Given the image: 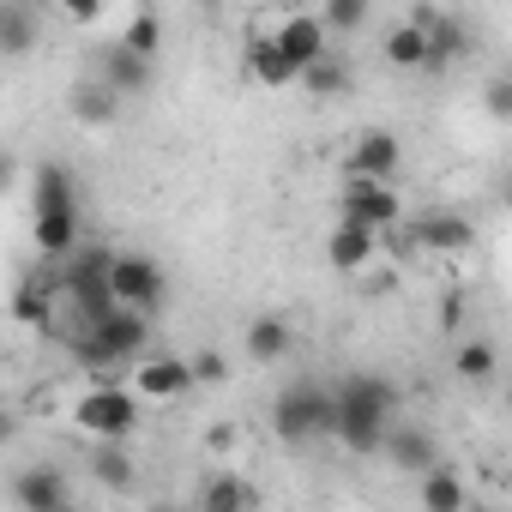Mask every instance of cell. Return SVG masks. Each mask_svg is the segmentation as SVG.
I'll use <instances>...</instances> for the list:
<instances>
[{"label":"cell","mask_w":512,"mask_h":512,"mask_svg":"<svg viewBox=\"0 0 512 512\" xmlns=\"http://www.w3.org/2000/svg\"><path fill=\"white\" fill-rule=\"evenodd\" d=\"M482 115H488V121H500V127H512V73L482 79Z\"/></svg>","instance_id":"cell-29"},{"label":"cell","mask_w":512,"mask_h":512,"mask_svg":"<svg viewBox=\"0 0 512 512\" xmlns=\"http://www.w3.org/2000/svg\"><path fill=\"white\" fill-rule=\"evenodd\" d=\"M416 494H422V506H434V512H458L464 500H470V488L446 470V464H434V470H422V482H416Z\"/></svg>","instance_id":"cell-25"},{"label":"cell","mask_w":512,"mask_h":512,"mask_svg":"<svg viewBox=\"0 0 512 512\" xmlns=\"http://www.w3.org/2000/svg\"><path fill=\"white\" fill-rule=\"evenodd\" d=\"M31 43H37V13L25 0H7V7H0V49H7V61L31 55Z\"/></svg>","instance_id":"cell-22"},{"label":"cell","mask_w":512,"mask_h":512,"mask_svg":"<svg viewBox=\"0 0 512 512\" xmlns=\"http://www.w3.org/2000/svg\"><path fill=\"white\" fill-rule=\"evenodd\" d=\"M133 386H139V398L145 404H175V398H187L199 380H193V356H163V350H145L139 362H133Z\"/></svg>","instance_id":"cell-9"},{"label":"cell","mask_w":512,"mask_h":512,"mask_svg":"<svg viewBox=\"0 0 512 512\" xmlns=\"http://www.w3.org/2000/svg\"><path fill=\"white\" fill-rule=\"evenodd\" d=\"M121 103H127V97H121V91H109L97 73H91V79H79V85L67 91V109H73V121H79V127H109V121L121 115Z\"/></svg>","instance_id":"cell-20"},{"label":"cell","mask_w":512,"mask_h":512,"mask_svg":"<svg viewBox=\"0 0 512 512\" xmlns=\"http://www.w3.org/2000/svg\"><path fill=\"white\" fill-rule=\"evenodd\" d=\"M151 344V314L139 308H115L103 320H91L79 338H73V356L91 368V374H115V368H133Z\"/></svg>","instance_id":"cell-3"},{"label":"cell","mask_w":512,"mask_h":512,"mask_svg":"<svg viewBox=\"0 0 512 512\" xmlns=\"http://www.w3.org/2000/svg\"><path fill=\"white\" fill-rule=\"evenodd\" d=\"M115 302L121 308H139V314H157L163 308V290H169V278H163V266L151 260V253H115Z\"/></svg>","instance_id":"cell-8"},{"label":"cell","mask_w":512,"mask_h":512,"mask_svg":"<svg viewBox=\"0 0 512 512\" xmlns=\"http://www.w3.org/2000/svg\"><path fill=\"white\" fill-rule=\"evenodd\" d=\"M386 464L392 470H404V476H422V470H434L440 464V440H434V428H422V422H392V434H386Z\"/></svg>","instance_id":"cell-14"},{"label":"cell","mask_w":512,"mask_h":512,"mask_svg":"<svg viewBox=\"0 0 512 512\" xmlns=\"http://www.w3.org/2000/svg\"><path fill=\"white\" fill-rule=\"evenodd\" d=\"M241 350H247V362H253V368H278V362H290V356H296V326H290L284 314H260V320H247Z\"/></svg>","instance_id":"cell-16"},{"label":"cell","mask_w":512,"mask_h":512,"mask_svg":"<svg viewBox=\"0 0 512 512\" xmlns=\"http://www.w3.org/2000/svg\"><path fill=\"white\" fill-rule=\"evenodd\" d=\"M97 79L109 85V91H121V97H145L151 85H157V55H139L133 43H103L97 49Z\"/></svg>","instance_id":"cell-10"},{"label":"cell","mask_w":512,"mask_h":512,"mask_svg":"<svg viewBox=\"0 0 512 512\" xmlns=\"http://www.w3.org/2000/svg\"><path fill=\"white\" fill-rule=\"evenodd\" d=\"M428 25V43H434V61H428V73H440V67H452L464 49H470V37H464V25L458 19H446V13H434V19H422Z\"/></svg>","instance_id":"cell-26"},{"label":"cell","mask_w":512,"mask_h":512,"mask_svg":"<svg viewBox=\"0 0 512 512\" xmlns=\"http://www.w3.org/2000/svg\"><path fill=\"white\" fill-rule=\"evenodd\" d=\"M332 422H338V398H332L326 386H314V380H296V386H284V392L272 398V428H278V440H290V446L326 440Z\"/></svg>","instance_id":"cell-6"},{"label":"cell","mask_w":512,"mask_h":512,"mask_svg":"<svg viewBox=\"0 0 512 512\" xmlns=\"http://www.w3.org/2000/svg\"><path fill=\"white\" fill-rule=\"evenodd\" d=\"M103 13H109V0H61V19L73 25H103Z\"/></svg>","instance_id":"cell-32"},{"label":"cell","mask_w":512,"mask_h":512,"mask_svg":"<svg viewBox=\"0 0 512 512\" xmlns=\"http://www.w3.org/2000/svg\"><path fill=\"white\" fill-rule=\"evenodd\" d=\"M338 217L386 235V229H398V223H404V199H398V187H392V181L344 175V181H338Z\"/></svg>","instance_id":"cell-7"},{"label":"cell","mask_w":512,"mask_h":512,"mask_svg":"<svg viewBox=\"0 0 512 512\" xmlns=\"http://www.w3.org/2000/svg\"><path fill=\"white\" fill-rule=\"evenodd\" d=\"M320 19H326L338 37H350V31H362V25H368V0H326Z\"/></svg>","instance_id":"cell-30"},{"label":"cell","mask_w":512,"mask_h":512,"mask_svg":"<svg viewBox=\"0 0 512 512\" xmlns=\"http://www.w3.org/2000/svg\"><path fill=\"white\" fill-rule=\"evenodd\" d=\"M380 55H386V67H398V73H428V61H434L428 25H422V19L386 25V37H380Z\"/></svg>","instance_id":"cell-18"},{"label":"cell","mask_w":512,"mask_h":512,"mask_svg":"<svg viewBox=\"0 0 512 512\" xmlns=\"http://www.w3.org/2000/svg\"><path fill=\"white\" fill-rule=\"evenodd\" d=\"M193 380H199V386H223V380H229V356H223V350H199V356H193Z\"/></svg>","instance_id":"cell-31"},{"label":"cell","mask_w":512,"mask_h":512,"mask_svg":"<svg viewBox=\"0 0 512 512\" xmlns=\"http://www.w3.org/2000/svg\"><path fill=\"white\" fill-rule=\"evenodd\" d=\"M452 374H458L464 386H488V380L500 374V350H494L488 338H470V344H458V356H452Z\"/></svg>","instance_id":"cell-24"},{"label":"cell","mask_w":512,"mask_h":512,"mask_svg":"<svg viewBox=\"0 0 512 512\" xmlns=\"http://www.w3.org/2000/svg\"><path fill=\"white\" fill-rule=\"evenodd\" d=\"M374 253H380V229H362V223H344L338 217V229L326 235V260L344 278H356L362 266H374Z\"/></svg>","instance_id":"cell-17"},{"label":"cell","mask_w":512,"mask_h":512,"mask_svg":"<svg viewBox=\"0 0 512 512\" xmlns=\"http://www.w3.org/2000/svg\"><path fill=\"white\" fill-rule=\"evenodd\" d=\"M139 422H145V398H139L133 380H127V386L97 380V386L79 392V404H73V428H79L85 440H133Z\"/></svg>","instance_id":"cell-5"},{"label":"cell","mask_w":512,"mask_h":512,"mask_svg":"<svg viewBox=\"0 0 512 512\" xmlns=\"http://www.w3.org/2000/svg\"><path fill=\"white\" fill-rule=\"evenodd\" d=\"M121 43H133L139 55H157V49H163V19H157L151 7H145V13H133V19H127V31H121Z\"/></svg>","instance_id":"cell-28"},{"label":"cell","mask_w":512,"mask_h":512,"mask_svg":"<svg viewBox=\"0 0 512 512\" xmlns=\"http://www.w3.org/2000/svg\"><path fill=\"white\" fill-rule=\"evenodd\" d=\"M500 205H506V211H512V175H506V181H500Z\"/></svg>","instance_id":"cell-33"},{"label":"cell","mask_w":512,"mask_h":512,"mask_svg":"<svg viewBox=\"0 0 512 512\" xmlns=\"http://www.w3.org/2000/svg\"><path fill=\"white\" fill-rule=\"evenodd\" d=\"M350 85H356V73H350V61H344V55H332V49L302 73V91H308V97H344Z\"/></svg>","instance_id":"cell-23"},{"label":"cell","mask_w":512,"mask_h":512,"mask_svg":"<svg viewBox=\"0 0 512 512\" xmlns=\"http://www.w3.org/2000/svg\"><path fill=\"white\" fill-rule=\"evenodd\" d=\"M398 163H404V139H398L392 127H368V133L350 145L344 175H374V181H392V175H398Z\"/></svg>","instance_id":"cell-13"},{"label":"cell","mask_w":512,"mask_h":512,"mask_svg":"<svg viewBox=\"0 0 512 512\" xmlns=\"http://www.w3.org/2000/svg\"><path fill=\"white\" fill-rule=\"evenodd\" d=\"M13 506L19 512H67L73 506V482L55 464H31L13 476Z\"/></svg>","instance_id":"cell-11"},{"label":"cell","mask_w":512,"mask_h":512,"mask_svg":"<svg viewBox=\"0 0 512 512\" xmlns=\"http://www.w3.org/2000/svg\"><path fill=\"white\" fill-rule=\"evenodd\" d=\"M332 398H338L332 440H338L344 452H356V458L386 452V434H392V422H398V386L380 380V374H344V380L332 386Z\"/></svg>","instance_id":"cell-1"},{"label":"cell","mask_w":512,"mask_h":512,"mask_svg":"<svg viewBox=\"0 0 512 512\" xmlns=\"http://www.w3.org/2000/svg\"><path fill=\"white\" fill-rule=\"evenodd\" d=\"M91 476L115 494H133V458H127V440H91Z\"/></svg>","instance_id":"cell-21"},{"label":"cell","mask_w":512,"mask_h":512,"mask_svg":"<svg viewBox=\"0 0 512 512\" xmlns=\"http://www.w3.org/2000/svg\"><path fill=\"white\" fill-rule=\"evenodd\" d=\"M193 500H199L205 512H241V506H253V488H247L241 476H211Z\"/></svg>","instance_id":"cell-27"},{"label":"cell","mask_w":512,"mask_h":512,"mask_svg":"<svg viewBox=\"0 0 512 512\" xmlns=\"http://www.w3.org/2000/svg\"><path fill=\"white\" fill-rule=\"evenodd\" d=\"M241 67H247V79L253 85H266V91H284V85H302V67L278 49V37L272 31H260V37H247V49H241Z\"/></svg>","instance_id":"cell-15"},{"label":"cell","mask_w":512,"mask_h":512,"mask_svg":"<svg viewBox=\"0 0 512 512\" xmlns=\"http://www.w3.org/2000/svg\"><path fill=\"white\" fill-rule=\"evenodd\" d=\"M272 37H278V49H284V55H290L302 73H308V67H314L326 49H332V25H326L320 13H284Z\"/></svg>","instance_id":"cell-12"},{"label":"cell","mask_w":512,"mask_h":512,"mask_svg":"<svg viewBox=\"0 0 512 512\" xmlns=\"http://www.w3.org/2000/svg\"><path fill=\"white\" fill-rule=\"evenodd\" d=\"M410 235H416V247H428V253H464V247L476 241V223H470L464 211H422V217L410 223Z\"/></svg>","instance_id":"cell-19"},{"label":"cell","mask_w":512,"mask_h":512,"mask_svg":"<svg viewBox=\"0 0 512 512\" xmlns=\"http://www.w3.org/2000/svg\"><path fill=\"white\" fill-rule=\"evenodd\" d=\"M115 253L109 247H79L73 260H61V272H55V284H61V296H67V308L79 314V326H91V320H103V314H115L121 302H115Z\"/></svg>","instance_id":"cell-4"},{"label":"cell","mask_w":512,"mask_h":512,"mask_svg":"<svg viewBox=\"0 0 512 512\" xmlns=\"http://www.w3.org/2000/svg\"><path fill=\"white\" fill-rule=\"evenodd\" d=\"M31 235H37V253H49V260H73L79 253V199H73V175L61 163L37 169Z\"/></svg>","instance_id":"cell-2"}]
</instances>
